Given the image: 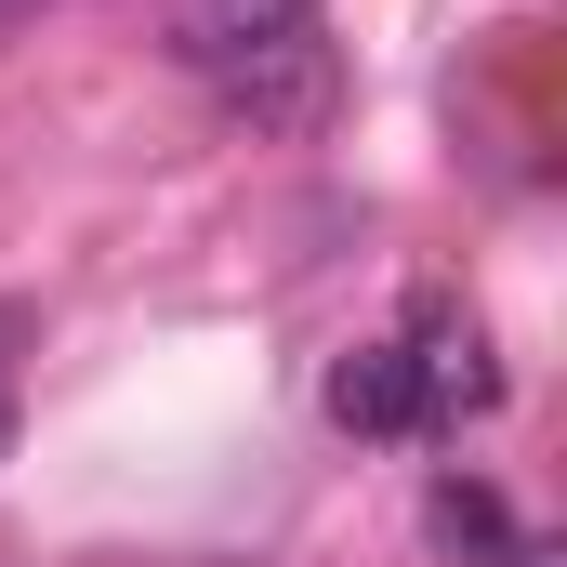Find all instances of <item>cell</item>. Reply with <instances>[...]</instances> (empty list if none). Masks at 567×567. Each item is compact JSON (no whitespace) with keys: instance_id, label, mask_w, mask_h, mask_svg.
Returning <instances> with one entry per match:
<instances>
[{"instance_id":"1","label":"cell","mask_w":567,"mask_h":567,"mask_svg":"<svg viewBox=\"0 0 567 567\" xmlns=\"http://www.w3.org/2000/svg\"><path fill=\"white\" fill-rule=\"evenodd\" d=\"M317 27V0H172L158 13V40H172V66H198V80H225V66H251V53H278Z\"/></svg>"},{"instance_id":"2","label":"cell","mask_w":567,"mask_h":567,"mask_svg":"<svg viewBox=\"0 0 567 567\" xmlns=\"http://www.w3.org/2000/svg\"><path fill=\"white\" fill-rule=\"evenodd\" d=\"M330 423L343 435H435V396H423V357L383 330V343H357L343 370H330Z\"/></svg>"},{"instance_id":"3","label":"cell","mask_w":567,"mask_h":567,"mask_svg":"<svg viewBox=\"0 0 567 567\" xmlns=\"http://www.w3.org/2000/svg\"><path fill=\"white\" fill-rule=\"evenodd\" d=\"M212 93H225V120H251V133H303V120H330V53H317V27H303V40H278V53L225 66Z\"/></svg>"},{"instance_id":"4","label":"cell","mask_w":567,"mask_h":567,"mask_svg":"<svg viewBox=\"0 0 567 567\" xmlns=\"http://www.w3.org/2000/svg\"><path fill=\"white\" fill-rule=\"evenodd\" d=\"M435 542H449V555H515V528H502V502H488L475 475L435 488ZM515 567H528V555H515Z\"/></svg>"},{"instance_id":"5","label":"cell","mask_w":567,"mask_h":567,"mask_svg":"<svg viewBox=\"0 0 567 567\" xmlns=\"http://www.w3.org/2000/svg\"><path fill=\"white\" fill-rule=\"evenodd\" d=\"M0 449H13V396H0Z\"/></svg>"}]
</instances>
